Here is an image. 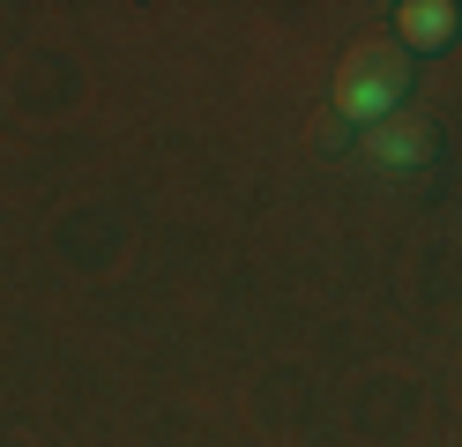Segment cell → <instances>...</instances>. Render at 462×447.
I'll return each mask as SVG.
<instances>
[{"label":"cell","instance_id":"obj_2","mask_svg":"<svg viewBox=\"0 0 462 447\" xmlns=\"http://www.w3.org/2000/svg\"><path fill=\"white\" fill-rule=\"evenodd\" d=\"M358 149H365L381 172H418V164H432V127H425V119H402V112H395V119H381V127H365Z\"/></svg>","mask_w":462,"mask_h":447},{"label":"cell","instance_id":"obj_3","mask_svg":"<svg viewBox=\"0 0 462 447\" xmlns=\"http://www.w3.org/2000/svg\"><path fill=\"white\" fill-rule=\"evenodd\" d=\"M395 38H402V52H448L462 38V8L455 0H402L395 8Z\"/></svg>","mask_w":462,"mask_h":447},{"label":"cell","instance_id":"obj_1","mask_svg":"<svg viewBox=\"0 0 462 447\" xmlns=\"http://www.w3.org/2000/svg\"><path fill=\"white\" fill-rule=\"evenodd\" d=\"M402 98H411V52L388 45V38H365L343 52L336 68V119H351V127H381V119L402 112Z\"/></svg>","mask_w":462,"mask_h":447}]
</instances>
